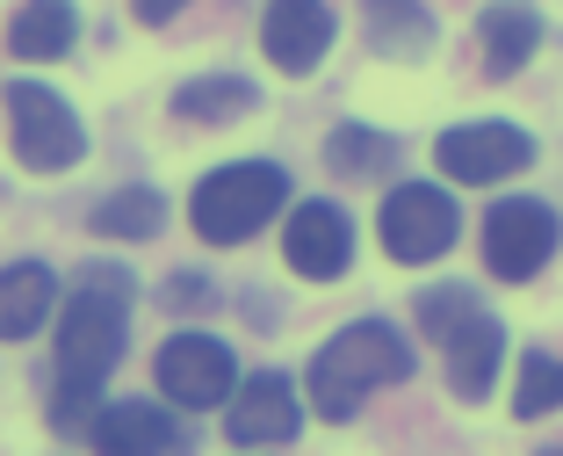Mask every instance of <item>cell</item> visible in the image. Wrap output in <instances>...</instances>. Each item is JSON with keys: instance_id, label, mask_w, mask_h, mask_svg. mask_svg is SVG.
Masks as SVG:
<instances>
[{"instance_id": "cb8c5ba5", "label": "cell", "mask_w": 563, "mask_h": 456, "mask_svg": "<svg viewBox=\"0 0 563 456\" xmlns=\"http://www.w3.org/2000/svg\"><path fill=\"white\" fill-rule=\"evenodd\" d=\"M174 304H210V283H202V275H181V283H174Z\"/></svg>"}, {"instance_id": "2e32d148", "label": "cell", "mask_w": 563, "mask_h": 456, "mask_svg": "<svg viewBox=\"0 0 563 456\" xmlns=\"http://www.w3.org/2000/svg\"><path fill=\"white\" fill-rule=\"evenodd\" d=\"M80 36V8L73 0H22L8 22V51L15 58H66Z\"/></svg>"}, {"instance_id": "9a60e30c", "label": "cell", "mask_w": 563, "mask_h": 456, "mask_svg": "<svg viewBox=\"0 0 563 456\" xmlns=\"http://www.w3.org/2000/svg\"><path fill=\"white\" fill-rule=\"evenodd\" d=\"M51 297H58V275L44 261H15L0 269V340H30L51 319Z\"/></svg>"}, {"instance_id": "8992f818", "label": "cell", "mask_w": 563, "mask_h": 456, "mask_svg": "<svg viewBox=\"0 0 563 456\" xmlns=\"http://www.w3.org/2000/svg\"><path fill=\"white\" fill-rule=\"evenodd\" d=\"M556 239H563V225L542 196H506V203H492V218H484V269L506 275V283H528V275L549 269Z\"/></svg>"}, {"instance_id": "ba28073f", "label": "cell", "mask_w": 563, "mask_h": 456, "mask_svg": "<svg viewBox=\"0 0 563 456\" xmlns=\"http://www.w3.org/2000/svg\"><path fill=\"white\" fill-rule=\"evenodd\" d=\"M433 160H441L448 182H506V174H520L534 160V138L520 131V123H455V131H441V145H433Z\"/></svg>"}, {"instance_id": "5b68a950", "label": "cell", "mask_w": 563, "mask_h": 456, "mask_svg": "<svg viewBox=\"0 0 563 456\" xmlns=\"http://www.w3.org/2000/svg\"><path fill=\"white\" fill-rule=\"evenodd\" d=\"M383 247H390V261H441L448 247H455V232H463V210H455V196L433 182H405L383 196V218H376Z\"/></svg>"}, {"instance_id": "4fadbf2b", "label": "cell", "mask_w": 563, "mask_h": 456, "mask_svg": "<svg viewBox=\"0 0 563 456\" xmlns=\"http://www.w3.org/2000/svg\"><path fill=\"white\" fill-rule=\"evenodd\" d=\"M441 348H448V384H455V399L477 405L484 391L498 384V362H506V326H498L492 312H470V319L455 326Z\"/></svg>"}, {"instance_id": "52a82bcc", "label": "cell", "mask_w": 563, "mask_h": 456, "mask_svg": "<svg viewBox=\"0 0 563 456\" xmlns=\"http://www.w3.org/2000/svg\"><path fill=\"white\" fill-rule=\"evenodd\" d=\"M152 377L174 405H224L239 391V362L217 334H174L152 362Z\"/></svg>"}, {"instance_id": "7c38bea8", "label": "cell", "mask_w": 563, "mask_h": 456, "mask_svg": "<svg viewBox=\"0 0 563 456\" xmlns=\"http://www.w3.org/2000/svg\"><path fill=\"white\" fill-rule=\"evenodd\" d=\"M261 44L282 73H311L332 51V8L325 0H267L261 15Z\"/></svg>"}, {"instance_id": "7402d4cb", "label": "cell", "mask_w": 563, "mask_h": 456, "mask_svg": "<svg viewBox=\"0 0 563 456\" xmlns=\"http://www.w3.org/2000/svg\"><path fill=\"white\" fill-rule=\"evenodd\" d=\"M470 312H484V304H477V290H463V283H441V290H427V297H419V326H427L433 340H448L455 326L470 319Z\"/></svg>"}, {"instance_id": "44dd1931", "label": "cell", "mask_w": 563, "mask_h": 456, "mask_svg": "<svg viewBox=\"0 0 563 456\" xmlns=\"http://www.w3.org/2000/svg\"><path fill=\"white\" fill-rule=\"evenodd\" d=\"M563 405V355H520V384H514V413L520 421H542Z\"/></svg>"}, {"instance_id": "7a4b0ae2", "label": "cell", "mask_w": 563, "mask_h": 456, "mask_svg": "<svg viewBox=\"0 0 563 456\" xmlns=\"http://www.w3.org/2000/svg\"><path fill=\"white\" fill-rule=\"evenodd\" d=\"M412 377V340L390 319H354L311 355V405L325 421H354L368 391Z\"/></svg>"}, {"instance_id": "8fae6325", "label": "cell", "mask_w": 563, "mask_h": 456, "mask_svg": "<svg viewBox=\"0 0 563 456\" xmlns=\"http://www.w3.org/2000/svg\"><path fill=\"white\" fill-rule=\"evenodd\" d=\"M87 435H95L101 456H181V427H174V413L152 399H117L101 405L95 421H87Z\"/></svg>"}, {"instance_id": "9c48e42d", "label": "cell", "mask_w": 563, "mask_h": 456, "mask_svg": "<svg viewBox=\"0 0 563 456\" xmlns=\"http://www.w3.org/2000/svg\"><path fill=\"white\" fill-rule=\"evenodd\" d=\"M282 253H289L297 275L332 283V275L354 269V218L340 203H297V210H289V232H282Z\"/></svg>"}, {"instance_id": "30bf717a", "label": "cell", "mask_w": 563, "mask_h": 456, "mask_svg": "<svg viewBox=\"0 0 563 456\" xmlns=\"http://www.w3.org/2000/svg\"><path fill=\"white\" fill-rule=\"evenodd\" d=\"M297 427H303V405H297V384L282 370L246 377V384L232 391V405H224V435L246 442V449H275V442H289Z\"/></svg>"}, {"instance_id": "d6986e66", "label": "cell", "mask_w": 563, "mask_h": 456, "mask_svg": "<svg viewBox=\"0 0 563 456\" xmlns=\"http://www.w3.org/2000/svg\"><path fill=\"white\" fill-rule=\"evenodd\" d=\"M253 80H239V73H202V80H188L181 95H174V117L181 123H232L253 109Z\"/></svg>"}, {"instance_id": "ac0fdd59", "label": "cell", "mask_w": 563, "mask_h": 456, "mask_svg": "<svg viewBox=\"0 0 563 456\" xmlns=\"http://www.w3.org/2000/svg\"><path fill=\"white\" fill-rule=\"evenodd\" d=\"M95 232L101 239H159L166 232V196H159V188H145V182L101 196L95 203Z\"/></svg>"}, {"instance_id": "603a6c76", "label": "cell", "mask_w": 563, "mask_h": 456, "mask_svg": "<svg viewBox=\"0 0 563 456\" xmlns=\"http://www.w3.org/2000/svg\"><path fill=\"white\" fill-rule=\"evenodd\" d=\"M188 0H137V22H174Z\"/></svg>"}, {"instance_id": "6da1fadb", "label": "cell", "mask_w": 563, "mask_h": 456, "mask_svg": "<svg viewBox=\"0 0 563 456\" xmlns=\"http://www.w3.org/2000/svg\"><path fill=\"white\" fill-rule=\"evenodd\" d=\"M123 340H131V275L87 269L58 319V399H51L58 427H87L101 413V384L123 362Z\"/></svg>"}, {"instance_id": "e0dca14e", "label": "cell", "mask_w": 563, "mask_h": 456, "mask_svg": "<svg viewBox=\"0 0 563 456\" xmlns=\"http://www.w3.org/2000/svg\"><path fill=\"white\" fill-rule=\"evenodd\" d=\"M362 22L383 58H427V44H433V15L419 0H362Z\"/></svg>"}, {"instance_id": "277c9868", "label": "cell", "mask_w": 563, "mask_h": 456, "mask_svg": "<svg viewBox=\"0 0 563 456\" xmlns=\"http://www.w3.org/2000/svg\"><path fill=\"white\" fill-rule=\"evenodd\" d=\"M8 131H15V160L30 174H66L87 152V131H80V117H73V101L36 87V80L8 87Z\"/></svg>"}, {"instance_id": "d4e9b609", "label": "cell", "mask_w": 563, "mask_h": 456, "mask_svg": "<svg viewBox=\"0 0 563 456\" xmlns=\"http://www.w3.org/2000/svg\"><path fill=\"white\" fill-rule=\"evenodd\" d=\"M542 456H563V442H549V449H542Z\"/></svg>"}, {"instance_id": "3957f363", "label": "cell", "mask_w": 563, "mask_h": 456, "mask_svg": "<svg viewBox=\"0 0 563 456\" xmlns=\"http://www.w3.org/2000/svg\"><path fill=\"white\" fill-rule=\"evenodd\" d=\"M282 203H289V174L275 160H239V167L202 174L196 196H188V218H196V232L210 247H239V239H253L275 218Z\"/></svg>"}, {"instance_id": "ffe728a7", "label": "cell", "mask_w": 563, "mask_h": 456, "mask_svg": "<svg viewBox=\"0 0 563 456\" xmlns=\"http://www.w3.org/2000/svg\"><path fill=\"white\" fill-rule=\"evenodd\" d=\"M325 160L340 182H376V174L398 167V138L368 131V123H340V131L325 138Z\"/></svg>"}, {"instance_id": "5bb4252c", "label": "cell", "mask_w": 563, "mask_h": 456, "mask_svg": "<svg viewBox=\"0 0 563 456\" xmlns=\"http://www.w3.org/2000/svg\"><path fill=\"white\" fill-rule=\"evenodd\" d=\"M477 44H484V73L492 80H514L534 51H542V15H534L528 0H498V8H484Z\"/></svg>"}]
</instances>
